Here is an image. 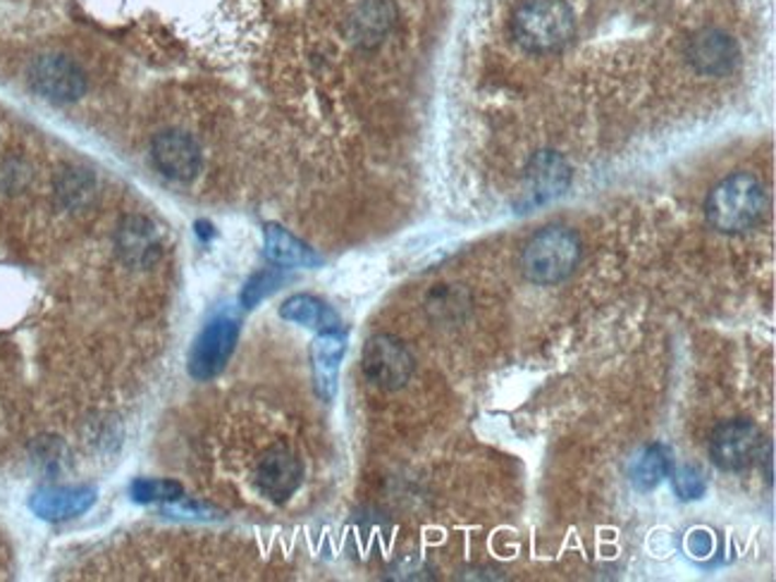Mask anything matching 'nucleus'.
Listing matches in <instances>:
<instances>
[{
    "label": "nucleus",
    "instance_id": "obj_1",
    "mask_svg": "<svg viewBox=\"0 0 776 582\" xmlns=\"http://www.w3.org/2000/svg\"><path fill=\"white\" fill-rule=\"evenodd\" d=\"M579 26L577 0H512L506 34L533 58L557 56L569 46Z\"/></svg>",
    "mask_w": 776,
    "mask_h": 582
},
{
    "label": "nucleus",
    "instance_id": "obj_2",
    "mask_svg": "<svg viewBox=\"0 0 776 582\" xmlns=\"http://www.w3.org/2000/svg\"><path fill=\"white\" fill-rule=\"evenodd\" d=\"M767 189L753 172H731L705 198V220L719 235H745L767 218Z\"/></svg>",
    "mask_w": 776,
    "mask_h": 582
},
{
    "label": "nucleus",
    "instance_id": "obj_3",
    "mask_svg": "<svg viewBox=\"0 0 776 582\" xmlns=\"http://www.w3.org/2000/svg\"><path fill=\"white\" fill-rule=\"evenodd\" d=\"M583 259V241L577 229L550 225L535 232L521 251V273L533 284L550 287L573 275Z\"/></svg>",
    "mask_w": 776,
    "mask_h": 582
},
{
    "label": "nucleus",
    "instance_id": "obj_4",
    "mask_svg": "<svg viewBox=\"0 0 776 582\" xmlns=\"http://www.w3.org/2000/svg\"><path fill=\"white\" fill-rule=\"evenodd\" d=\"M413 356L409 346L395 334H373L361 351V370L366 380L385 391H397L411 380Z\"/></svg>",
    "mask_w": 776,
    "mask_h": 582
},
{
    "label": "nucleus",
    "instance_id": "obj_5",
    "mask_svg": "<svg viewBox=\"0 0 776 582\" xmlns=\"http://www.w3.org/2000/svg\"><path fill=\"white\" fill-rule=\"evenodd\" d=\"M765 456V437L745 418L721 423L710 437V458L719 470L741 472L753 468Z\"/></svg>",
    "mask_w": 776,
    "mask_h": 582
},
{
    "label": "nucleus",
    "instance_id": "obj_6",
    "mask_svg": "<svg viewBox=\"0 0 776 582\" xmlns=\"http://www.w3.org/2000/svg\"><path fill=\"white\" fill-rule=\"evenodd\" d=\"M239 340V320L235 316H218L213 318L204 330L198 332L196 342L190 351V361L186 368L194 380H213L220 375L222 368L235 354V346Z\"/></svg>",
    "mask_w": 776,
    "mask_h": 582
},
{
    "label": "nucleus",
    "instance_id": "obj_7",
    "mask_svg": "<svg viewBox=\"0 0 776 582\" xmlns=\"http://www.w3.org/2000/svg\"><path fill=\"white\" fill-rule=\"evenodd\" d=\"M30 87L50 103H75L84 96L87 77L72 58L44 53L30 65Z\"/></svg>",
    "mask_w": 776,
    "mask_h": 582
},
{
    "label": "nucleus",
    "instance_id": "obj_8",
    "mask_svg": "<svg viewBox=\"0 0 776 582\" xmlns=\"http://www.w3.org/2000/svg\"><path fill=\"white\" fill-rule=\"evenodd\" d=\"M156 170L172 182H192L201 170V148L182 129H166L151 141Z\"/></svg>",
    "mask_w": 776,
    "mask_h": 582
},
{
    "label": "nucleus",
    "instance_id": "obj_9",
    "mask_svg": "<svg viewBox=\"0 0 776 582\" xmlns=\"http://www.w3.org/2000/svg\"><path fill=\"white\" fill-rule=\"evenodd\" d=\"M301 461L287 446L277 444L267 449L256 466V487L273 502H287L301 484Z\"/></svg>",
    "mask_w": 776,
    "mask_h": 582
},
{
    "label": "nucleus",
    "instance_id": "obj_10",
    "mask_svg": "<svg viewBox=\"0 0 776 582\" xmlns=\"http://www.w3.org/2000/svg\"><path fill=\"white\" fill-rule=\"evenodd\" d=\"M99 492L87 484H53L34 492L30 499V509L42 521L62 523L82 516L93 504H96Z\"/></svg>",
    "mask_w": 776,
    "mask_h": 582
},
{
    "label": "nucleus",
    "instance_id": "obj_11",
    "mask_svg": "<svg viewBox=\"0 0 776 582\" xmlns=\"http://www.w3.org/2000/svg\"><path fill=\"white\" fill-rule=\"evenodd\" d=\"M346 354V334L340 328L320 332L311 346V365H313V383L318 397L323 401H332L338 395L340 383V365Z\"/></svg>",
    "mask_w": 776,
    "mask_h": 582
},
{
    "label": "nucleus",
    "instance_id": "obj_12",
    "mask_svg": "<svg viewBox=\"0 0 776 582\" xmlns=\"http://www.w3.org/2000/svg\"><path fill=\"white\" fill-rule=\"evenodd\" d=\"M115 247L119 259L132 267H149L160 255V235L144 215H129L117 227Z\"/></svg>",
    "mask_w": 776,
    "mask_h": 582
},
{
    "label": "nucleus",
    "instance_id": "obj_13",
    "mask_svg": "<svg viewBox=\"0 0 776 582\" xmlns=\"http://www.w3.org/2000/svg\"><path fill=\"white\" fill-rule=\"evenodd\" d=\"M265 255L285 267H316L320 263L313 249L279 225H265Z\"/></svg>",
    "mask_w": 776,
    "mask_h": 582
},
{
    "label": "nucleus",
    "instance_id": "obj_14",
    "mask_svg": "<svg viewBox=\"0 0 776 582\" xmlns=\"http://www.w3.org/2000/svg\"><path fill=\"white\" fill-rule=\"evenodd\" d=\"M279 318L287 322L304 324V328L313 330H332L340 324V318L334 310L318 296L311 294H294L289 299L279 306Z\"/></svg>",
    "mask_w": 776,
    "mask_h": 582
},
{
    "label": "nucleus",
    "instance_id": "obj_15",
    "mask_svg": "<svg viewBox=\"0 0 776 582\" xmlns=\"http://www.w3.org/2000/svg\"><path fill=\"white\" fill-rule=\"evenodd\" d=\"M672 452H669L664 444H650L648 449L636 458L631 468V482L636 484V490L650 492L672 472Z\"/></svg>",
    "mask_w": 776,
    "mask_h": 582
},
{
    "label": "nucleus",
    "instance_id": "obj_16",
    "mask_svg": "<svg viewBox=\"0 0 776 582\" xmlns=\"http://www.w3.org/2000/svg\"><path fill=\"white\" fill-rule=\"evenodd\" d=\"M93 192H96V180H93L91 172L70 168V170H62L58 174L56 196H58V203L62 208H67V210L84 208L87 203L91 201Z\"/></svg>",
    "mask_w": 776,
    "mask_h": 582
},
{
    "label": "nucleus",
    "instance_id": "obj_17",
    "mask_svg": "<svg viewBox=\"0 0 776 582\" xmlns=\"http://www.w3.org/2000/svg\"><path fill=\"white\" fill-rule=\"evenodd\" d=\"M129 494L137 504H175L182 502L184 487L175 480H151V478H139L134 480L129 487Z\"/></svg>",
    "mask_w": 776,
    "mask_h": 582
},
{
    "label": "nucleus",
    "instance_id": "obj_18",
    "mask_svg": "<svg viewBox=\"0 0 776 582\" xmlns=\"http://www.w3.org/2000/svg\"><path fill=\"white\" fill-rule=\"evenodd\" d=\"M279 284H283V275H279L277 270H263V273H256L244 284L239 301H242L244 308H253L261 304L265 296H271Z\"/></svg>",
    "mask_w": 776,
    "mask_h": 582
},
{
    "label": "nucleus",
    "instance_id": "obj_19",
    "mask_svg": "<svg viewBox=\"0 0 776 582\" xmlns=\"http://www.w3.org/2000/svg\"><path fill=\"white\" fill-rule=\"evenodd\" d=\"M669 478H672V484H674V490L681 499H700L705 492H707V480L703 476V470L700 468H695V466H684V468H678L672 472H669Z\"/></svg>",
    "mask_w": 776,
    "mask_h": 582
},
{
    "label": "nucleus",
    "instance_id": "obj_20",
    "mask_svg": "<svg viewBox=\"0 0 776 582\" xmlns=\"http://www.w3.org/2000/svg\"><path fill=\"white\" fill-rule=\"evenodd\" d=\"M170 516H182V518H196V521H208V518H220V511L213 509L210 504H168Z\"/></svg>",
    "mask_w": 776,
    "mask_h": 582
},
{
    "label": "nucleus",
    "instance_id": "obj_21",
    "mask_svg": "<svg viewBox=\"0 0 776 582\" xmlns=\"http://www.w3.org/2000/svg\"><path fill=\"white\" fill-rule=\"evenodd\" d=\"M688 549L693 551V557H705V554L712 549V539L707 537V533H693Z\"/></svg>",
    "mask_w": 776,
    "mask_h": 582
}]
</instances>
